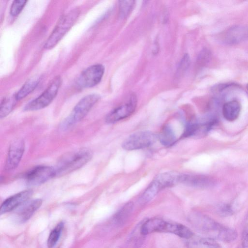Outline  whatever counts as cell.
Segmentation results:
<instances>
[{
	"label": "cell",
	"instance_id": "6da1fadb",
	"mask_svg": "<svg viewBox=\"0 0 248 248\" xmlns=\"http://www.w3.org/2000/svg\"><path fill=\"white\" fill-rule=\"evenodd\" d=\"M188 219L194 228L215 240L230 242L237 237L234 230L218 223L206 215L194 213L189 215Z\"/></svg>",
	"mask_w": 248,
	"mask_h": 248
},
{
	"label": "cell",
	"instance_id": "7a4b0ae2",
	"mask_svg": "<svg viewBox=\"0 0 248 248\" xmlns=\"http://www.w3.org/2000/svg\"><path fill=\"white\" fill-rule=\"evenodd\" d=\"M154 232L172 233L187 239L194 236L193 232L185 225L159 217L148 219L141 226L140 233L142 235Z\"/></svg>",
	"mask_w": 248,
	"mask_h": 248
},
{
	"label": "cell",
	"instance_id": "3957f363",
	"mask_svg": "<svg viewBox=\"0 0 248 248\" xmlns=\"http://www.w3.org/2000/svg\"><path fill=\"white\" fill-rule=\"evenodd\" d=\"M91 150L82 148L70 153L63 156L55 168L56 176H63L85 165L92 158Z\"/></svg>",
	"mask_w": 248,
	"mask_h": 248
},
{
	"label": "cell",
	"instance_id": "277c9868",
	"mask_svg": "<svg viewBox=\"0 0 248 248\" xmlns=\"http://www.w3.org/2000/svg\"><path fill=\"white\" fill-rule=\"evenodd\" d=\"M79 13V9L76 8L61 18L46 42L44 45L45 49H51L59 42L77 20Z\"/></svg>",
	"mask_w": 248,
	"mask_h": 248
},
{
	"label": "cell",
	"instance_id": "5b68a950",
	"mask_svg": "<svg viewBox=\"0 0 248 248\" xmlns=\"http://www.w3.org/2000/svg\"><path fill=\"white\" fill-rule=\"evenodd\" d=\"M179 174L166 172L158 174L149 185L140 199V202L144 204L150 202L161 190L173 186L178 183Z\"/></svg>",
	"mask_w": 248,
	"mask_h": 248
},
{
	"label": "cell",
	"instance_id": "8992f818",
	"mask_svg": "<svg viewBox=\"0 0 248 248\" xmlns=\"http://www.w3.org/2000/svg\"><path fill=\"white\" fill-rule=\"evenodd\" d=\"M99 98L100 96L97 94H91L83 97L75 106L69 116L62 124V129H68L82 120Z\"/></svg>",
	"mask_w": 248,
	"mask_h": 248
},
{
	"label": "cell",
	"instance_id": "52a82bcc",
	"mask_svg": "<svg viewBox=\"0 0 248 248\" xmlns=\"http://www.w3.org/2000/svg\"><path fill=\"white\" fill-rule=\"evenodd\" d=\"M62 83L60 77L54 78L47 88L36 98L28 103L24 109L33 111L42 109L48 106L56 97Z\"/></svg>",
	"mask_w": 248,
	"mask_h": 248
},
{
	"label": "cell",
	"instance_id": "ba28073f",
	"mask_svg": "<svg viewBox=\"0 0 248 248\" xmlns=\"http://www.w3.org/2000/svg\"><path fill=\"white\" fill-rule=\"evenodd\" d=\"M156 136L149 131H142L133 133L123 142L122 147L126 150L143 149L153 144Z\"/></svg>",
	"mask_w": 248,
	"mask_h": 248
},
{
	"label": "cell",
	"instance_id": "9c48e42d",
	"mask_svg": "<svg viewBox=\"0 0 248 248\" xmlns=\"http://www.w3.org/2000/svg\"><path fill=\"white\" fill-rule=\"evenodd\" d=\"M105 71L100 64L93 65L84 70L78 78L77 83L82 88H90L98 84L103 77Z\"/></svg>",
	"mask_w": 248,
	"mask_h": 248
},
{
	"label": "cell",
	"instance_id": "30bf717a",
	"mask_svg": "<svg viewBox=\"0 0 248 248\" xmlns=\"http://www.w3.org/2000/svg\"><path fill=\"white\" fill-rule=\"evenodd\" d=\"M55 176V168L47 166H39L27 172L25 175V180L28 185L38 186L45 183Z\"/></svg>",
	"mask_w": 248,
	"mask_h": 248
},
{
	"label": "cell",
	"instance_id": "8fae6325",
	"mask_svg": "<svg viewBox=\"0 0 248 248\" xmlns=\"http://www.w3.org/2000/svg\"><path fill=\"white\" fill-rule=\"evenodd\" d=\"M137 103L136 96L132 94L128 101L110 111L106 117L108 124H114L131 115L135 111Z\"/></svg>",
	"mask_w": 248,
	"mask_h": 248
},
{
	"label": "cell",
	"instance_id": "7c38bea8",
	"mask_svg": "<svg viewBox=\"0 0 248 248\" xmlns=\"http://www.w3.org/2000/svg\"><path fill=\"white\" fill-rule=\"evenodd\" d=\"M223 43L234 45L248 39V27L243 25L232 26L223 31L220 35Z\"/></svg>",
	"mask_w": 248,
	"mask_h": 248
},
{
	"label": "cell",
	"instance_id": "4fadbf2b",
	"mask_svg": "<svg viewBox=\"0 0 248 248\" xmlns=\"http://www.w3.org/2000/svg\"><path fill=\"white\" fill-rule=\"evenodd\" d=\"M25 150V143L21 139L13 141L8 150L5 165V169L12 170L15 169L19 164Z\"/></svg>",
	"mask_w": 248,
	"mask_h": 248
},
{
	"label": "cell",
	"instance_id": "5bb4252c",
	"mask_svg": "<svg viewBox=\"0 0 248 248\" xmlns=\"http://www.w3.org/2000/svg\"><path fill=\"white\" fill-rule=\"evenodd\" d=\"M33 192L31 189L25 190L10 196L2 203L0 214L9 212L24 204L31 197Z\"/></svg>",
	"mask_w": 248,
	"mask_h": 248
},
{
	"label": "cell",
	"instance_id": "9a60e30c",
	"mask_svg": "<svg viewBox=\"0 0 248 248\" xmlns=\"http://www.w3.org/2000/svg\"><path fill=\"white\" fill-rule=\"evenodd\" d=\"M179 182L196 187H206L213 184L212 180L207 176L190 174H179Z\"/></svg>",
	"mask_w": 248,
	"mask_h": 248
},
{
	"label": "cell",
	"instance_id": "2e32d148",
	"mask_svg": "<svg viewBox=\"0 0 248 248\" xmlns=\"http://www.w3.org/2000/svg\"><path fill=\"white\" fill-rule=\"evenodd\" d=\"M42 203L41 199H35L25 204L18 211L17 219L19 222H24L28 220L34 213L41 206Z\"/></svg>",
	"mask_w": 248,
	"mask_h": 248
},
{
	"label": "cell",
	"instance_id": "e0dca14e",
	"mask_svg": "<svg viewBox=\"0 0 248 248\" xmlns=\"http://www.w3.org/2000/svg\"><path fill=\"white\" fill-rule=\"evenodd\" d=\"M188 240L187 248H222L215 240L208 237L193 236Z\"/></svg>",
	"mask_w": 248,
	"mask_h": 248
},
{
	"label": "cell",
	"instance_id": "ac0fdd59",
	"mask_svg": "<svg viewBox=\"0 0 248 248\" xmlns=\"http://www.w3.org/2000/svg\"><path fill=\"white\" fill-rule=\"evenodd\" d=\"M241 105L237 100H231L226 102L223 106L222 113L224 117L229 121L236 120L239 115Z\"/></svg>",
	"mask_w": 248,
	"mask_h": 248
},
{
	"label": "cell",
	"instance_id": "d6986e66",
	"mask_svg": "<svg viewBox=\"0 0 248 248\" xmlns=\"http://www.w3.org/2000/svg\"><path fill=\"white\" fill-rule=\"evenodd\" d=\"M158 139L160 143L166 147L171 146L175 143L176 136L170 125L166 124L164 126L159 135Z\"/></svg>",
	"mask_w": 248,
	"mask_h": 248
},
{
	"label": "cell",
	"instance_id": "ffe728a7",
	"mask_svg": "<svg viewBox=\"0 0 248 248\" xmlns=\"http://www.w3.org/2000/svg\"><path fill=\"white\" fill-rule=\"evenodd\" d=\"M39 81L40 78L38 77L31 78L28 80L16 94L17 101L25 97L32 92L38 86Z\"/></svg>",
	"mask_w": 248,
	"mask_h": 248
},
{
	"label": "cell",
	"instance_id": "44dd1931",
	"mask_svg": "<svg viewBox=\"0 0 248 248\" xmlns=\"http://www.w3.org/2000/svg\"><path fill=\"white\" fill-rule=\"evenodd\" d=\"M133 208L132 202H129L126 203L114 215V222L118 225L124 224L130 217Z\"/></svg>",
	"mask_w": 248,
	"mask_h": 248
},
{
	"label": "cell",
	"instance_id": "7402d4cb",
	"mask_svg": "<svg viewBox=\"0 0 248 248\" xmlns=\"http://www.w3.org/2000/svg\"><path fill=\"white\" fill-rule=\"evenodd\" d=\"M17 100L15 95L4 98L2 101L0 108V117L4 118L12 110Z\"/></svg>",
	"mask_w": 248,
	"mask_h": 248
},
{
	"label": "cell",
	"instance_id": "603a6c76",
	"mask_svg": "<svg viewBox=\"0 0 248 248\" xmlns=\"http://www.w3.org/2000/svg\"><path fill=\"white\" fill-rule=\"evenodd\" d=\"M63 226V222L61 221L51 231L47 242L48 248H51L56 244L61 234Z\"/></svg>",
	"mask_w": 248,
	"mask_h": 248
},
{
	"label": "cell",
	"instance_id": "cb8c5ba5",
	"mask_svg": "<svg viewBox=\"0 0 248 248\" xmlns=\"http://www.w3.org/2000/svg\"><path fill=\"white\" fill-rule=\"evenodd\" d=\"M133 0H122L120 1V14L122 17H126L132 11L134 5Z\"/></svg>",
	"mask_w": 248,
	"mask_h": 248
},
{
	"label": "cell",
	"instance_id": "d4e9b609",
	"mask_svg": "<svg viewBox=\"0 0 248 248\" xmlns=\"http://www.w3.org/2000/svg\"><path fill=\"white\" fill-rule=\"evenodd\" d=\"M27 1L24 0H14L10 8V13L12 16L18 15L25 6Z\"/></svg>",
	"mask_w": 248,
	"mask_h": 248
},
{
	"label": "cell",
	"instance_id": "484cf974",
	"mask_svg": "<svg viewBox=\"0 0 248 248\" xmlns=\"http://www.w3.org/2000/svg\"><path fill=\"white\" fill-rule=\"evenodd\" d=\"M190 63V58L187 54H185L180 62V65L179 66V73L185 71L188 67Z\"/></svg>",
	"mask_w": 248,
	"mask_h": 248
},
{
	"label": "cell",
	"instance_id": "4316f807",
	"mask_svg": "<svg viewBox=\"0 0 248 248\" xmlns=\"http://www.w3.org/2000/svg\"><path fill=\"white\" fill-rule=\"evenodd\" d=\"M241 244L243 248H248V221L242 232Z\"/></svg>",
	"mask_w": 248,
	"mask_h": 248
},
{
	"label": "cell",
	"instance_id": "83f0119b",
	"mask_svg": "<svg viewBox=\"0 0 248 248\" xmlns=\"http://www.w3.org/2000/svg\"><path fill=\"white\" fill-rule=\"evenodd\" d=\"M232 210L228 206H223L219 209V213L222 216H229L232 214Z\"/></svg>",
	"mask_w": 248,
	"mask_h": 248
},
{
	"label": "cell",
	"instance_id": "f1b7e54d",
	"mask_svg": "<svg viewBox=\"0 0 248 248\" xmlns=\"http://www.w3.org/2000/svg\"><path fill=\"white\" fill-rule=\"evenodd\" d=\"M247 90L248 91V84H247Z\"/></svg>",
	"mask_w": 248,
	"mask_h": 248
}]
</instances>
